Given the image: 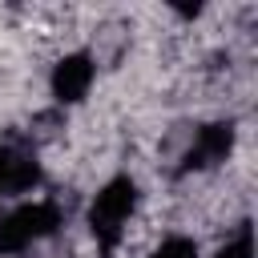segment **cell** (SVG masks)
<instances>
[{
    "label": "cell",
    "instance_id": "obj_5",
    "mask_svg": "<svg viewBox=\"0 0 258 258\" xmlns=\"http://www.w3.org/2000/svg\"><path fill=\"white\" fill-rule=\"evenodd\" d=\"M36 181H40L36 157L16 153V149H0V198L4 194H20V189H32Z\"/></svg>",
    "mask_w": 258,
    "mask_h": 258
},
{
    "label": "cell",
    "instance_id": "obj_2",
    "mask_svg": "<svg viewBox=\"0 0 258 258\" xmlns=\"http://www.w3.org/2000/svg\"><path fill=\"white\" fill-rule=\"evenodd\" d=\"M60 226V210L52 202H28L0 218V254H20L32 242L48 238Z\"/></svg>",
    "mask_w": 258,
    "mask_h": 258
},
{
    "label": "cell",
    "instance_id": "obj_7",
    "mask_svg": "<svg viewBox=\"0 0 258 258\" xmlns=\"http://www.w3.org/2000/svg\"><path fill=\"white\" fill-rule=\"evenodd\" d=\"M214 258H254V238H250V230H242L234 242H226Z\"/></svg>",
    "mask_w": 258,
    "mask_h": 258
},
{
    "label": "cell",
    "instance_id": "obj_3",
    "mask_svg": "<svg viewBox=\"0 0 258 258\" xmlns=\"http://www.w3.org/2000/svg\"><path fill=\"white\" fill-rule=\"evenodd\" d=\"M93 77H97L93 56H89V52H69V56L52 69V97H56L60 105H77V101L89 93Z\"/></svg>",
    "mask_w": 258,
    "mask_h": 258
},
{
    "label": "cell",
    "instance_id": "obj_1",
    "mask_svg": "<svg viewBox=\"0 0 258 258\" xmlns=\"http://www.w3.org/2000/svg\"><path fill=\"white\" fill-rule=\"evenodd\" d=\"M133 210H137V185H133V177H113V181H105L97 189V198L89 206V230H93V238H97L101 250L117 246V238L125 234Z\"/></svg>",
    "mask_w": 258,
    "mask_h": 258
},
{
    "label": "cell",
    "instance_id": "obj_6",
    "mask_svg": "<svg viewBox=\"0 0 258 258\" xmlns=\"http://www.w3.org/2000/svg\"><path fill=\"white\" fill-rule=\"evenodd\" d=\"M149 258H198V242L194 238H181V234H173V238H165Z\"/></svg>",
    "mask_w": 258,
    "mask_h": 258
},
{
    "label": "cell",
    "instance_id": "obj_4",
    "mask_svg": "<svg viewBox=\"0 0 258 258\" xmlns=\"http://www.w3.org/2000/svg\"><path fill=\"white\" fill-rule=\"evenodd\" d=\"M230 145H234V125H230V121L206 125V129H198V137H194V145H189V153H185V165H189V169L218 165V161H226Z\"/></svg>",
    "mask_w": 258,
    "mask_h": 258
}]
</instances>
